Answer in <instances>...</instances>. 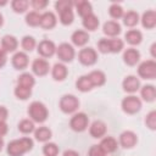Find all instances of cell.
Listing matches in <instances>:
<instances>
[{
  "label": "cell",
  "mask_w": 156,
  "mask_h": 156,
  "mask_svg": "<svg viewBox=\"0 0 156 156\" xmlns=\"http://www.w3.org/2000/svg\"><path fill=\"white\" fill-rule=\"evenodd\" d=\"M33 147V140L30 138H21L9 143L7 154L10 156H22L24 152Z\"/></svg>",
  "instance_id": "1"
},
{
  "label": "cell",
  "mask_w": 156,
  "mask_h": 156,
  "mask_svg": "<svg viewBox=\"0 0 156 156\" xmlns=\"http://www.w3.org/2000/svg\"><path fill=\"white\" fill-rule=\"evenodd\" d=\"M72 2L68 0H60L55 4V7L60 15V21L62 24L67 26L73 22V12H72Z\"/></svg>",
  "instance_id": "2"
},
{
  "label": "cell",
  "mask_w": 156,
  "mask_h": 156,
  "mask_svg": "<svg viewBox=\"0 0 156 156\" xmlns=\"http://www.w3.org/2000/svg\"><path fill=\"white\" fill-rule=\"evenodd\" d=\"M28 113H29L30 118L38 123H41L48 118V108L45 107L44 104H41L39 101H34L29 105Z\"/></svg>",
  "instance_id": "3"
},
{
  "label": "cell",
  "mask_w": 156,
  "mask_h": 156,
  "mask_svg": "<svg viewBox=\"0 0 156 156\" xmlns=\"http://www.w3.org/2000/svg\"><path fill=\"white\" fill-rule=\"evenodd\" d=\"M138 73L144 79H154L156 77V62L152 60L144 61L139 66Z\"/></svg>",
  "instance_id": "4"
},
{
  "label": "cell",
  "mask_w": 156,
  "mask_h": 156,
  "mask_svg": "<svg viewBox=\"0 0 156 156\" xmlns=\"http://www.w3.org/2000/svg\"><path fill=\"white\" fill-rule=\"evenodd\" d=\"M79 106V101L74 95H63L60 100V107L65 113L74 112Z\"/></svg>",
  "instance_id": "5"
},
{
  "label": "cell",
  "mask_w": 156,
  "mask_h": 156,
  "mask_svg": "<svg viewBox=\"0 0 156 156\" xmlns=\"http://www.w3.org/2000/svg\"><path fill=\"white\" fill-rule=\"evenodd\" d=\"M140 107H141V101L139 100V98L134 95L127 96L122 100V108L127 113H135L140 110Z\"/></svg>",
  "instance_id": "6"
},
{
  "label": "cell",
  "mask_w": 156,
  "mask_h": 156,
  "mask_svg": "<svg viewBox=\"0 0 156 156\" xmlns=\"http://www.w3.org/2000/svg\"><path fill=\"white\" fill-rule=\"evenodd\" d=\"M78 58L80 61V63L85 65V66H91L96 62L98 60V55H96V51L91 48H85V49H82L78 54Z\"/></svg>",
  "instance_id": "7"
},
{
  "label": "cell",
  "mask_w": 156,
  "mask_h": 156,
  "mask_svg": "<svg viewBox=\"0 0 156 156\" xmlns=\"http://www.w3.org/2000/svg\"><path fill=\"white\" fill-rule=\"evenodd\" d=\"M88 122H89L88 116H87L85 113L80 112V113L74 115V116L71 118L69 126H71V128H72L73 130H76V132H83V130L87 128Z\"/></svg>",
  "instance_id": "8"
},
{
  "label": "cell",
  "mask_w": 156,
  "mask_h": 156,
  "mask_svg": "<svg viewBox=\"0 0 156 156\" xmlns=\"http://www.w3.org/2000/svg\"><path fill=\"white\" fill-rule=\"evenodd\" d=\"M57 56L61 61L63 62H69L73 60L74 57V49L72 48V45L67 44V43H62L58 48H57Z\"/></svg>",
  "instance_id": "9"
},
{
  "label": "cell",
  "mask_w": 156,
  "mask_h": 156,
  "mask_svg": "<svg viewBox=\"0 0 156 156\" xmlns=\"http://www.w3.org/2000/svg\"><path fill=\"white\" fill-rule=\"evenodd\" d=\"M55 51H56V48L51 40H43L38 45V52L43 57H50L55 54Z\"/></svg>",
  "instance_id": "10"
},
{
  "label": "cell",
  "mask_w": 156,
  "mask_h": 156,
  "mask_svg": "<svg viewBox=\"0 0 156 156\" xmlns=\"http://www.w3.org/2000/svg\"><path fill=\"white\" fill-rule=\"evenodd\" d=\"M32 69L37 76H45L49 72V63L44 58H37L32 65Z\"/></svg>",
  "instance_id": "11"
},
{
  "label": "cell",
  "mask_w": 156,
  "mask_h": 156,
  "mask_svg": "<svg viewBox=\"0 0 156 156\" xmlns=\"http://www.w3.org/2000/svg\"><path fill=\"white\" fill-rule=\"evenodd\" d=\"M119 143L123 147H133L135 144H136V135L130 132V130H127V132H123L119 136Z\"/></svg>",
  "instance_id": "12"
},
{
  "label": "cell",
  "mask_w": 156,
  "mask_h": 156,
  "mask_svg": "<svg viewBox=\"0 0 156 156\" xmlns=\"http://www.w3.org/2000/svg\"><path fill=\"white\" fill-rule=\"evenodd\" d=\"M123 58H124V62H126L127 65H129V66H134V65L139 61V58H140V54H139V51H138L136 49L129 48V49H127V50L124 51V54H123Z\"/></svg>",
  "instance_id": "13"
},
{
  "label": "cell",
  "mask_w": 156,
  "mask_h": 156,
  "mask_svg": "<svg viewBox=\"0 0 156 156\" xmlns=\"http://www.w3.org/2000/svg\"><path fill=\"white\" fill-rule=\"evenodd\" d=\"M12 65H13V67L16 69H23V68H26L27 65H28V56L24 52H22V51L16 52L13 55V57H12Z\"/></svg>",
  "instance_id": "14"
},
{
  "label": "cell",
  "mask_w": 156,
  "mask_h": 156,
  "mask_svg": "<svg viewBox=\"0 0 156 156\" xmlns=\"http://www.w3.org/2000/svg\"><path fill=\"white\" fill-rule=\"evenodd\" d=\"M140 87V83H139V79L134 76H128L124 78L123 80V89L128 93H134L139 89Z\"/></svg>",
  "instance_id": "15"
},
{
  "label": "cell",
  "mask_w": 156,
  "mask_h": 156,
  "mask_svg": "<svg viewBox=\"0 0 156 156\" xmlns=\"http://www.w3.org/2000/svg\"><path fill=\"white\" fill-rule=\"evenodd\" d=\"M56 24V17L52 12L48 11V12H44L40 17V26L45 29H51L54 28Z\"/></svg>",
  "instance_id": "16"
},
{
  "label": "cell",
  "mask_w": 156,
  "mask_h": 156,
  "mask_svg": "<svg viewBox=\"0 0 156 156\" xmlns=\"http://www.w3.org/2000/svg\"><path fill=\"white\" fill-rule=\"evenodd\" d=\"M89 132H90V135L93 138H101L106 133V124L101 121H95L90 126Z\"/></svg>",
  "instance_id": "17"
},
{
  "label": "cell",
  "mask_w": 156,
  "mask_h": 156,
  "mask_svg": "<svg viewBox=\"0 0 156 156\" xmlns=\"http://www.w3.org/2000/svg\"><path fill=\"white\" fill-rule=\"evenodd\" d=\"M18 43H17V39L13 37V35H5L2 39H1V48L4 51H15L16 48H17Z\"/></svg>",
  "instance_id": "18"
},
{
  "label": "cell",
  "mask_w": 156,
  "mask_h": 156,
  "mask_svg": "<svg viewBox=\"0 0 156 156\" xmlns=\"http://www.w3.org/2000/svg\"><path fill=\"white\" fill-rule=\"evenodd\" d=\"M141 23L145 28L147 29H152L156 24V12L152 11V10H149L146 11L144 15H143V18H141Z\"/></svg>",
  "instance_id": "19"
},
{
  "label": "cell",
  "mask_w": 156,
  "mask_h": 156,
  "mask_svg": "<svg viewBox=\"0 0 156 156\" xmlns=\"http://www.w3.org/2000/svg\"><path fill=\"white\" fill-rule=\"evenodd\" d=\"M88 77L90 79L93 87H101L106 80V77H105L104 72H101V71H93L88 74Z\"/></svg>",
  "instance_id": "20"
},
{
  "label": "cell",
  "mask_w": 156,
  "mask_h": 156,
  "mask_svg": "<svg viewBox=\"0 0 156 156\" xmlns=\"http://www.w3.org/2000/svg\"><path fill=\"white\" fill-rule=\"evenodd\" d=\"M100 146H101V149H102L106 154L113 152V151L117 149V141H116V139L112 138V136H106V138H104V139L101 140Z\"/></svg>",
  "instance_id": "21"
},
{
  "label": "cell",
  "mask_w": 156,
  "mask_h": 156,
  "mask_svg": "<svg viewBox=\"0 0 156 156\" xmlns=\"http://www.w3.org/2000/svg\"><path fill=\"white\" fill-rule=\"evenodd\" d=\"M121 32V26L115 22V21H107L105 22L104 24V33L107 34V35H111V37H115L117 34H119Z\"/></svg>",
  "instance_id": "22"
},
{
  "label": "cell",
  "mask_w": 156,
  "mask_h": 156,
  "mask_svg": "<svg viewBox=\"0 0 156 156\" xmlns=\"http://www.w3.org/2000/svg\"><path fill=\"white\" fill-rule=\"evenodd\" d=\"M88 40H89V35L84 30H76L72 34V41L77 46H83L84 44H87Z\"/></svg>",
  "instance_id": "23"
},
{
  "label": "cell",
  "mask_w": 156,
  "mask_h": 156,
  "mask_svg": "<svg viewBox=\"0 0 156 156\" xmlns=\"http://www.w3.org/2000/svg\"><path fill=\"white\" fill-rule=\"evenodd\" d=\"M83 26L88 30H95L98 28V26H99V20H98V17L95 15L90 13V15H88V16H85L83 18Z\"/></svg>",
  "instance_id": "24"
},
{
  "label": "cell",
  "mask_w": 156,
  "mask_h": 156,
  "mask_svg": "<svg viewBox=\"0 0 156 156\" xmlns=\"http://www.w3.org/2000/svg\"><path fill=\"white\" fill-rule=\"evenodd\" d=\"M76 6H77L78 13H79L83 18H84L85 16L93 13V12H91V5H90V2H88V1H85V0H79V1H77V2H76Z\"/></svg>",
  "instance_id": "25"
},
{
  "label": "cell",
  "mask_w": 156,
  "mask_h": 156,
  "mask_svg": "<svg viewBox=\"0 0 156 156\" xmlns=\"http://www.w3.org/2000/svg\"><path fill=\"white\" fill-rule=\"evenodd\" d=\"M67 76V68L62 63H56L52 68V77L56 80H63Z\"/></svg>",
  "instance_id": "26"
},
{
  "label": "cell",
  "mask_w": 156,
  "mask_h": 156,
  "mask_svg": "<svg viewBox=\"0 0 156 156\" xmlns=\"http://www.w3.org/2000/svg\"><path fill=\"white\" fill-rule=\"evenodd\" d=\"M155 96H156V89L154 85H144L141 88V98L145 100V101H154L155 100Z\"/></svg>",
  "instance_id": "27"
},
{
  "label": "cell",
  "mask_w": 156,
  "mask_h": 156,
  "mask_svg": "<svg viewBox=\"0 0 156 156\" xmlns=\"http://www.w3.org/2000/svg\"><path fill=\"white\" fill-rule=\"evenodd\" d=\"M141 38H143L141 37V33L139 30H136V29H130V30H128L126 33V40L129 44H132V45L139 44L141 41Z\"/></svg>",
  "instance_id": "28"
},
{
  "label": "cell",
  "mask_w": 156,
  "mask_h": 156,
  "mask_svg": "<svg viewBox=\"0 0 156 156\" xmlns=\"http://www.w3.org/2000/svg\"><path fill=\"white\" fill-rule=\"evenodd\" d=\"M17 83H18V85H20V87L32 89V87L34 85V83H35V82H34V78H33V76H32V74H29V73H23V74H21V76L18 77Z\"/></svg>",
  "instance_id": "29"
},
{
  "label": "cell",
  "mask_w": 156,
  "mask_h": 156,
  "mask_svg": "<svg viewBox=\"0 0 156 156\" xmlns=\"http://www.w3.org/2000/svg\"><path fill=\"white\" fill-rule=\"evenodd\" d=\"M76 85H77V89L80 90V91H89L93 88V84H91V82H90L88 76L79 77L77 83H76Z\"/></svg>",
  "instance_id": "30"
},
{
  "label": "cell",
  "mask_w": 156,
  "mask_h": 156,
  "mask_svg": "<svg viewBox=\"0 0 156 156\" xmlns=\"http://www.w3.org/2000/svg\"><path fill=\"white\" fill-rule=\"evenodd\" d=\"M139 21V16L135 11H128L124 16H123V23L127 27H134Z\"/></svg>",
  "instance_id": "31"
},
{
  "label": "cell",
  "mask_w": 156,
  "mask_h": 156,
  "mask_svg": "<svg viewBox=\"0 0 156 156\" xmlns=\"http://www.w3.org/2000/svg\"><path fill=\"white\" fill-rule=\"evenodd\" d=\"M34 135H35V139L39 141H46L51 138V130L48 127H39L35 130Z\"/></svg>",
  "instance_id": "32"
},
{
  "label": "cell",
  "mask_w": 156,
  "mask_h": 156,
  "mask_svg": "<svg viewBox=\"0 0 156 156\" xmlns=\"http://www.w3.org/2000/svg\"><path fill=\"white\" fill-rule=\"evenodd\" d=\"M40 17H41L40 13H38L37 11H32V12H29V13L26 16V22H27L29 26L35 27V26H39V24H40Z\"/></svg>",
  "instance_id": "33"
},
{
  "label": "cell",
  "mask_w": 156,
  "mask_h": 156,
  "mask_svg": "<svg viewBox=\"0 0 156 156\" xmlns=\"http://www.w3.org/2000/svg\"><path fill=\"white\" fill-rule=\"evenodd\" d=\"M18 129H20L22 133L28 134V133H30V132L34 130V123H33V121L23 119V121L20 122V124H18Z\"/></svg>",
  "instance_id": "34"
},
{
  "label": "cell",
  "mask_w": 156,
  "mask_h": 156,
  "mask_svg": "<svg viewBox=\"0 0 156 156\" xmlns=\"http://www.w3.org/2000/svg\"><path fill=\"white\" fill-rule=\"evenodd\" d=\"M43 152H44L45 156H57V154H58V147H57V145L54 144V143H48V144L44 145Z\"/></svg>",
  "instance_id": "35"
},
{
  "label": "cell",
  "mask_w": 156,
  "mask_h": 156,
  "mask_svg": "<svg viewBox=\"0 0 156 156\" xmlns=\"http://www.w3.org/2000/svg\"><path fill=\"white\" fill-rule=\"evenodd\" d=\"M11 6L15 12H24L28 7V1L27 0H13L11 2Z\"/></svg>",
  "instance_id": "36"
},
{
  "label": "cell",
  "mask_w": 156,
  "mask_h": 156,
  "mask_svg": "<svg viewBox=\"0 0 156 156\" xmlns=\"http://www.w3.org/2000/svg\"><path fill=\"white\" fill-rule=\"evenodd\" d=\"M30 94H32V90H30L29 88H23V87L17 85V88L15 89V95H16L18 99H21V100L28 99V98L30 96Z\"/></svg>",
  "instance_id": "37"
},
{
  "label": "cell",
  "mask_w": 156,
  "mask_h": 156,
  "mask_svg": "<svg viewBox=\"0 0 156 156\" xmlns=\"http://www.w3.org/2000/svg\"><path fill=\"white\" fill-rule=\"evenodd\" d=\"M110 52H118L123 49V41L121 39H107Z\"/></svg>",
  "instance_id": "38"
},
{
  "label": "cell",
  "mask_w": 156,
  "mask_h": 156,
  "mask_svg": "<svg viewBox=\"0 0 156 156\" xmlns=\"http://www.w3.org/2000/svg\"><path fill=\"white\" fill-rule=\"evenodd\" d=\"M110 15H111L112 18H116V20L119 18V17H122L123 16V9H122V6L118 5V4H112L110 6Z\"/></svg>",
  "instance_id": "39"
},
{
  "label": "cell",
  "mask_w": 156,
  "mask_h": 156,
  "mask_svg": "<svg viewBox=\"0 0 156 156\" xmlns=\"http://www.w3.org/2000/svg\"><path fill=\"white\" fill-rule=\"evenodd\" d=\"M35 46V40L33 37H29V35H26L23 39H22V48L27 51H30L33 50Z\"/></svg>",
  "instance_id": "40"
},
{
  "label": "cell",
  "mask_w": 156,
  "mask_h": 156,
  "mask_svg": "<svg viewBox=\"0 0 156 156\" xmlns=\"http://www.w3.org/2000/svg\"><path fill=\"white\" fill-rule=\"evenodd\" d=\"M146 126L150 128V129H155L156 128V111H151L147 116H146Z\"/></svg>",
  "instance_id": "41"
},
{
  "label": "cell",
  "mask_w": 156,
  "mask_h": 156,
  "mask_svg": "<svg viewBox=\"0 0 156 156\" xmlns=\"http://www.w3.org/2000/svg\"><path fill=\"white\" fill-rule=\"evenodd\" d=\"M89 156H106V152L101 149L100 145H93L89 149Z\"/></svg>",
  "instance_id": "42"
},
{
  "label": "cell",
  "mask_w": 156,
  "mask_h": 156,
  "mask_svg": "<svg viewBox=\"0 0 156 156\" xmlns=\"http://www.w3.org/2000/svg\"><path fill=\"white\" fill-rule=\"evenodd\" d=\"M98 48H99V50H100L102 54L110 52V48H108V40H107V39H101V40L98 43Z\"/></svg>",
  "instance_id": "43"
},
{
  "label": "cell",
  "mask_w": 156,
  "mask_h": 156,
  "mask_svg": "<svg viewBox=\"0 0 156 156\" xmlns=\"http://www.w3.org/2000/svg\"><path fill=\"white\" fill-rule=\"evenodd\" d=\"M46 5H48V1H46V0H33V1H32V6H33L35 10H41V9H44Z\"/></svg>",
  "instance_id": "44"
},
{
  "label": "cell",
  "mask_w": 156,
  "mask_h": 156,
  "mask_svg": "<svg viewBox=\"0 0 156 156\" xmlns=\"http://www.w3.org/2000/svg\"><path fill=\"white\" fill-rule=\"evenodd\" d=\"M7 56H6V51H4L2 49H0V68L4 67V65L6 63Z\"/></svg>",
  "instance_id": "45"
},
{
  "label": "cell",
  "mask_w": 156,
  "mask_h": 156,
  "mask_svg": "<svg viewBox=\"0 0 156 156\" xmlns=\"http://www.w3.org/2000/svg\"><path fill=\"white\" fill-rule=\"evenodd\" d=\"M7 118V110L4 106H0V122H5Z\"/></svg>",
  "instance_id": "46"
},
{
  "label": "cell",
  "mask_w": 156,
  "mask_h": 156,
  "mask_svg": "<svg viewBox=\"0 0 156 156\" xmlns=\"http://www.w3.org/2000/svg\"><path fill=\"white\" fill-rule=\"evenodd\" d=\"M7 129H9L7 124H6L5 122H0V138L4 136V135L7 133Z\"/></svg>",
  "instance_id": "47"
},
{
  "label": "cell",
  "mask_w": 156,
  "mask_h": 156,
  "mask_svg": "<svg viewBox=\"0 0 156 156\" xmlns=\"http://www.w3.org/2000/svg\"><path fill=\"white\" fill-rule=\"evenodd\" d=\"M63 156H79L78 152H76L74 150H66L63 152Z\"/></svg>",
  "instance_id": "48"
},
{
  "label": "cell",
  "mask_w": 156,
  "mask_h": 156,
  "mask_svg": "<svg viewBox=\"0 0 156 156\" xmlns=\"http://www.w3.org/2000/svg\"><path fill=\"white\" fill-rule=\"evenodd\" d=\"M155 48H156V44H152V46H151V54H152L154 57L156 56V55H155Z\"/></svg>",
  "instance_id": "49"
},
{
  "label": "cell",
  "mask_w": 156,
  "mask_h": 156,
  "mask_svg": "<svg viewBox=\"0 0 156 156\" xmlns=\"http://www.w3.org/2000/svg\"><path fill=\"white\" fill-rule=\"evenodd\" d=\"M2 146H4V141H2V139L0 138V151H1V149H2Z\"/></svg>",
  "instance_id": "50"
},
{
  "label": "cell",
  "mask_w": 156,
  "mask_h": 156,
  "mask_svg": "<svg viewBox=\"0 0 156 156\" xmlns=\"http://www.w3.org/2000/svg\"><path fill=\"white\" fill-rule=\"evenodd\" d=\"M1 24H2V15L0 13V26H1Z\"/></svg>",
  "instance_id": "51"
}]
</instances>
